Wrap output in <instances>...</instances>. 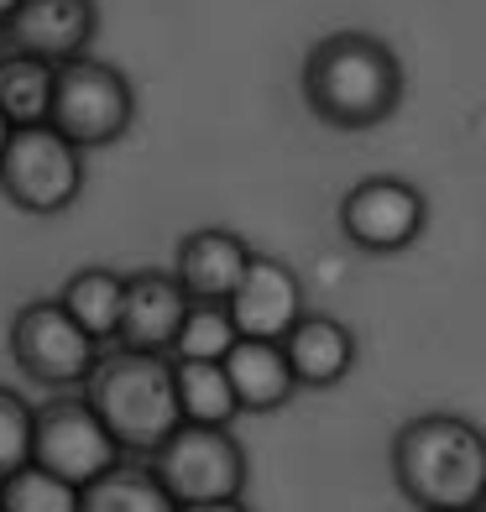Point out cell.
<instances>
[{
  "label": "cell",
  "instance_id": "obj_26",
  "mask_svg": "<svg viewBox=\"0 0 486 512\" xmlns=\"http://www.w3.org/2000/svg\"><path fill=\"white\" fill-rule=\"evenodd\" d=\"M0 53H6V21H0Z\"/></svg>",
  "mask_w": 486,
  "mask_h": 512
},
{
  "label": "cell",
  "instance_id": "obj_22",
  "mask_svg": "<svg viewBox=\"0 0 486 512\" xmlns=\"http://www.w3.org/2000/svg\"><path fill=\"white\" fill-rule=\"evenodd\" d=\"M32 460V403L0 387V481Z\"/></svg>",
  "mask_w": 486,
  "mask_h": 512
},
{
  "label": "cell",
  "instance_id": "obj_3",
  "mask_svg": "<svg viewBox=\"0 0 486 512\" xmlns=\"http://www.w3.org/2000/svg\"><path fill=\"white\" fill-rule=\"evenodd\" d=\"M84 403L100 413V424L110 429L126 460H147L183 424L173 398V356H147V351L100 356L84 382Z\"/></svg>",
  "mask_w": 486,
  "mask_h": 512
},
{
  "label": "cell",
  "instance_id": "obj_19",
  "mask_svg": "<svg viewBox=\"0 0 486 512\" xmlns=\"http://www.w3.org/2000/svg\"><path fill=\"white\" fill-rule=\"evenodd\" d=\"M79 512H178V502L162 492L147 460H121L79 492Z\"/></svg>",
  "mask_w": 486,
  "mask_h": 512
},
{
  "label": "cell",
  "instance_id": "obj_4",
  "mask_svg": "<svg viewBox=\"0 0 486 512\" xmlns=\"http://www.w3.org/2000/svg\"><path fill=\"white\" fill-rule=\"evenodd\" d=\"M147 471L178 507L225 502L246 492V445L220 424H178L147 455Z\"/></svg>",
  "mask_w": 486,
  "mask_h": 512
},
{
  "label": "cell",
  "instance_id": "obj_1",
  "mask_svg": "<svg viewBox=\"0 0 486 512\" xmlns=\"http://www.w3.org/2000/svg\"><path fill=\"white\" fill-rule=\"evenodd\" d=\"M304 105L330 131H372L403 105V63L377 32H330L304 58Z\"/></svg>",
  "mask_w": 486,
  "mask_h": 512
},
{
  "label": "cell",
  "instance_id": "obj_5",
  "mask_svg": "<svg viewBox=\"0 0 486 512\" xmlns=\"http://www.w3.org/2000/svg\"><path fill=\"white\" fill-rule=\"evenodd\" d=\"M131 121H136V89L115 63H105L95 53H84L74 63H58L48 126L63 131L79 152L121 142L131 131Z\"/></svg>",
  "mask_w": 486,
  "mask_h": 512
},
{
  "label": "cell",
  "instance_id": "obj_11",
  "mask_svg": "<svg viewBox=\"0 0 486 512\" xmlns=\"http://www.w3.org/2000/svg\"><path fill=\"white\" fill-rule=\"evenodd\" d=\"M100 32V0H21L6 16V48L42 63H74Z\"/></svg>",
  "mask_w": 486,
  "mask_h": 512
},
{
  "label": "cell",
  "instance_id": "obj_2",
  "mask_svg": "<svg viewBox=\"0 0 486 512\" xmlns=\"http://www.w3.org/2000/svg\"><path fill=\"white\" fill-rule=\"evenodd\" d=\"M392 481L419 512L486 502V434L460 413H419L392 434Z\"/></svg>",
  "mask_w": 486,
  "mask_h": 512
},
{
  "label": "cell",
  "instance_id": "obj_7",
  "mask_svg": "<svg viewBox=\"0 0 486 512\" xmlns=\"http://www.w3.org/2000/svg\"><path fill=\"white\" fill-rule=\"evenodd\" d=\"M126 455L110 439V429L100 424V413L89 408L79 392H63V398L32 408V465L53 471L68 486L100 481L105 471H115Z\"/></svg>",
  "mask_w": 486,
  "mask_h": 512
},
{
  "label": "cell",
  "instance_id": "obj_24",
  "mask_svg": "<svg viewBox=\"0 0 486 512\" xmlns=\"http://www.w3.org/2000/svg\"><path fill=\"white\" fill-rule=\"evenodd\" d=\"M16 6H21V0H0V21H6V16H11Z\"/></svg>",
  "mask_w": 486,
  "mask_h": 512
},
{
  "label": "cell",
  "instance_id": "obj_6",
  "mask_svg": "<svg viewBox=\"0 0 486 512\" xmlns=\"http://www.w3.org/2000/svg\"><path fill=\"white\" fill-rule=\"evenodd\" d=\"M0 189L27 215H63L84 194V152L53 126H16L0 152Z\"/></svg>",
  "mask_w": 486,
  "mask_h": 512
},
{
  "label": "cell",
  "instance_id": "obj_17",
  "mask_svg": "<svg viewBox=\"0 0 486 512\" xmlns=\"http://www.w3.org/2000/svg\"><path fill=\"white\" fill-rule=\"evenodd\" d=\"M53 79L58 68L42 63L32 53H0V115L6 126H48V110H53Z\"/></svg>",
  "mask_w": 486,
  "mask_h": 512
},
{
  "label": "cell",
  "instance_id": "obj_15",
  "mask_svg": "<svg viewBox=\"0 0 486 512\" xmlns=\"http://www.w3.org/2000/svg\"><path fill=\"white\" fill-rule=\"evenodd\" d=\"M220 366L230 377V392H236L241 413H277L298 392L293 371H288V356H283L277 340H236Z\"/></svg>",
  "mask_w": 486,
  "mask_h": 512
},
{
  "label": "cell",
  "instance_id": "obj_8",
  "mask_svg": "<svg viewBox=\"0 0 486 512\" xmlns=\"http://www.w3.org/2000/svg\"><path fill=\"white\" fill-rule=\"evenodd\" d=\"M11 361L42 387H84L89 371L100 361V340H89L74 319L63 314L58 298H37V304L16 309L11 319Z\"/></svg>",
  "mask_w": 486,
  "mask_h": 512
},
{
  "label": "cell",
  "instance_id": "obj_13",
  "mask_svg": "<svg viewBox=\"0 0 486 512\" xmlns=\"http://www.w3.org/2000/svg\"><path fill=\"white\" fill-rule=\"evenodd\" d=\"M251 262V246L225 225H204L194 236L178 241V256H173V277L189 304H225L236 293L241 272Z\"/></svg>",
  "mask_w": 486,
  "mask_h": 512
},
{
  "label": "cell",
  "instance_id": "obj_21",
  "mask_svg": "<svg viewBox=\"0 0 486 512\" xmlns=\"http://www.w3.org/2000/svg\"><path fill=\"white\" fill-rule=\"evenodd\" d=\"M0 512H79V486H68L27 460L21 471L0 481Z\"/></svg>",
  "mask_w": 486,
  "mask_h": 512
},
{
  "label": "cell",
  "instance_id": "obj_10",
  "mask_svg": "<svg viewBox=\"0 0 486 512\" xmlns=\"http://www.w3.org/2000/svg\"><path fill=\"white\" fill-rule=\"evenodd\" d=\"M230 324H236L241 340H283L298 319H304V283L283 256H262L251 251V262L241 272L236 293L225 298Z\"/></svg>",
  "mask_w": 486,
  "mask_h": 512
},
{
  "label": "cell",
  "instance_id": "obj_12",
  "mask_svg": "<svg viewBox=\"0 0 486 512\" xmlns=\"http://www.w3.org/2000/svg\"><path fill=\"white\" fill-rule=\"evenodd\" d=\"M183 309H189V298H183L173 272H162V267L131 272L126 298H121V324H115V345L121 351H147V356H173Z\"/></svg>",
  "mask_w": 486,
  "mask_h": 512
},
{
  "label": "cell",
  "instance_id": "obj_25",
  "mask_svg": "<svg viewBox=\"0 0 486 512\" xmlns=\"http://www.w3.org/2000/svg\"><path fill=\"white\" fill-rule=\"evenodd\" d=\"M6 136H11V126H6V115H0V152H6Z\"/></svg>",
  "mask_w": 486,
  "mask_h": 512
},
{
  "label": "cell",
  "instance_id": "obj_18",
  "mask_svg": "<svg viewBox=\"0 0 486 512\" xmlns=\"http://www.w3.org/2000/svg\"><path fill=\"white\" fill-rule=\"evenodd\" d=\"M173 398H178V418L183 424H236V392L220 361H173Z\"/></svg>",
  "mask_w": 486,
  "mask_h": 512
},
{
  "label": "cell",
  "instance_id": "obj_23",
  "mask_svg": "<svg viewBox=\"0 0 486 512\" xmlns=\"http://www.w3.org/2000/svg\"><path fill=\"white\" fill-rule=\"evenodd\" d=\"M178 512H251L241 497H225V502H199V507H178Z\"/></svg>",
  "mask_w": 486,
  "mask_h": 512
},
{
  "label": "cell",
  "instance_id": "obj_16",
  "mask_svg": "<svg viewBox=\"0 0 486 512\" xmlns=\"http://www.w3.org/2000/svg\"><path fill=\"white\" fill-rule=\"evenodd\" d=\"M121 298H126V277L115 267H79L68 283L58 288L63 314L79 324L89 340H115V324H121Z\"/></svg>",
  "mask_w": 486,
  "mask_h": 512
},
{
  "label": "cell",
  "instance_id": "obj_14",
  "mask_svg": "<svg viewBox=\"0 0 486 512\" xmlns=\"http://www.w3.org/2000/svg\"><path fill=\"white\" fill-rule=\"evenodd\" d=\"M277 345H283L298 387H335L356 366V330L330 314H304Z\"/></svg>",
  "mask_w": 486,
  "mask_h": 512
},
{
  "label": "cell",
  "instance_id": "obj_28",
  "mask_svg": "<svg viewBox=\"0 0 486 512\" xmlns=\"http://www.w3.org/2000/svg\"><path fill=\"white\" fill-rule=\"evenodd\" d=\"M481 512H486V502H481Z\"/></svg>",
  "mask_w": 486,
  "mask_h": 512
},
{
  "label": "cell",
  "instance_id": "obj_27",
  "mask_svg": "<svg viewBox=\"0 0 486 512\" xmlns=\"http://www.w3.org/2000/svg\"><path fill=\"white\" fill-rule=\"evenodd\" d=\"M445 512H481V507H445Z\"/></svg>",
  "mask_w": 486,
  "mask_h": 512
},
{
  "label": "cell",
  "instance_id": "obj_20",
  "mask_svg": "<svg viewBox=\"0 0 486 512\" xmlns=\"http://www.w3.org/2000/svg\"><path fill=\"white\" fill-rule=\"evenodd\" d=\"M236 340L241 335H236V324H230L225 304H189L178 335H173V361H225Z\"/></svg>",
  "mask_w": 486,
  "mask_h": 512
},
{
  "label": "cell",
  "instance_id": "obj_9",
  "mask_svg": "<svg viewBox=\"0 0 486 512\" xmlns=\"http://www.w3.org/2000/svg\"><path fill=\"white\" fill-rule=\"evenodd\" d=\"M424 225H429L424 189L408 183V178H392V173L361 178L356 189L340 199V236L351 241L356 251H366V256L408 251L413 241L424 236Z\"/></svg>",
  "mask_w": 486,
  "mask_h": 512
}]
</instances>
